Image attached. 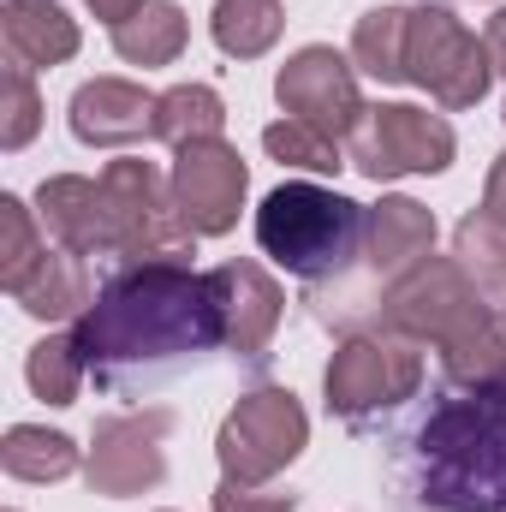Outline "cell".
<instances>
[{
  "label": "cell",
  "mask_w": 506,
  "mask_h": 512,
  "mask_svg": "<svg viewBox=\"0 0 506 512\" xmlns=\"http://www.w3.org/2000/svg\"><path fill=\"white\" fill-rule=\"evenodd\" d=\"M72 340L90 364H131V358L221 346L227 322L209 274H191L179 262H143L84 310Z\"/></svg>",
  "instance_id": "6da1fadb"
},
{
  "label": "cell",
  "mask_w": 506,
  "mask_h": 512,
  "mask_svg": "<svg viewBox=\"0 0 506 512\" xmlns=\"http://www.w3.org/2000/svg\"><path fill=\"white\" fill-rule=\"evenodd\" d=\"M429 483L447 512H506V393H471L423 429Z\"/></svg>",
  "instance_id": "7a4b0ae2"
},
{
  "label": "cell",
  "mask_w": 506,
  "mask_h": 512,
  "mask_svg": "<svg viewBox=\"0 0 506 512\" xmlns=\"http://www.w3.org/2000/svg\"><path fill=\"white\" fill-rule=\"evenodd\" d=\"M364 209L322 185H280L256 209V239L286 274H328L358 245Z\"/></svg>",
  "instance_id": "3957f363"
},
{
  "label": "cell",
  "mask_w": 506,
  "mask_h": 512,
  "mask_svg": "<svg viewBox=\"0 0 506 512\" xmlns=\"http://www.w3.org/2000/svg\"><path fill=\"white\" fill-rule=\"evenodd\" d=\"M102 197H108V215H114V251L137 256V262H185L197 233L191 221L179 215V203L167 197L161 173L149 161H108L102 173Z\"/></svg>",
  "instance_id": "277c9868"
},
{
  "label": "cell",
  "mask_w": 506,
  "mask_h": 512,
  "mask_svg": "<svg viewBox=\"0 0 506 512\" xmlns=\"http://www.w3.org/2000/svg\"><path fill=\"white\" fill-rule=\"evenodd\" d=\"M304 435H310V423H304L298 399H292L286 387H256V393H245V399L227 411L215 453H221V465H227L233 483H262V477H274L286 459L304 453Z\"/></svg>",
  "instance_id": "5b68a950"
},
{
  "label": "cell",
  "mask_w": 506,
  "mask_h": 512,
  "mask_svg": "<svg viewBox=\"0 0 506 512\" xmlns=\"http://www.w3.org/2000/svg\"><path fill=\"white\" fill-rule=\"evenodd\" d=\"M387 322L405 328V334H417V340L459 346L465 334L489 328V310H483V286H471L459 262L423 256L411 274H399V286L387 298Z\"/></svg>",
  "instance_id": "8992f818"
},
{
  "label": "cell",
  "mask_w": 506,
  "mask_h": 512,
  "mask_svg": "<svg viewBox=\"0 0 506 512\" xmlns=\"http://www.w3.org/2000/svg\"><path fill=\"white\" fill-rule=\"evenodd\" d=\"M489 48L453 18V12H411L405 36V78H417L441 108H471L489 90Z\"/></svg>",
  "instance_id": "52a82bcc"
},
{
  "label": "cell",
  "mask_w": 506,
  "mask_h": 512,
  "mask_svg": "<svg viewBox=\"0 0 506 512\" xmlns=\"http://www.w3.org/2000/svg\"><path fill=\"white\" fill-rule=\"evenodd\" d=\"M352 161L370 179H399V173H441L453 161V126L441 114L387 102L364 108V120L352 131Z\"/></svg>",
  "instance_id": "ba28073f"
},
{
  "label": "cell",
  "mask_w": 506,
  "mask_h": 512,
  "mask_svg": "<svg viewBox=\"0 0 506 512\" xmlns=\"http://www.w3.org/2000/svg\"><path fill=\"white\" fill-rule=\"evenodd\" d=\"M274 96H280V108H286V120H304V126H316L322 137H352L358 120H364V102H358V78H352V66L334 54V48H304V54H292L286 66H280V78H274Z\"/></svg>",
  "instance_id": "9c48e42d"
},
{
  "label": "cell",
  "mask_w": 506,
  "mask_h": 512,
  "mask_svg": "<svg viewBox=\"0 0 506 512\" xmlns=\"http://www.w3.org/2000/svg\"><path fill=\"white\" fill-rule=\"evenodd\" d=\"M245 185H251V173H245L239 149H227L221 137L179 149L173 203L191 221V233H227L239 221V209H245Z\"/></svg>",
  "instance_id": "30bf717a"
},
{
  "label": "cell",
  "mask_w": 506,
  "mask_h": 512,
  "mask_svg": "<svg viewBox=\"0 0 506 512\" xmlns=\"http://www.w3.org/2000/svg\"><path fill=\"white\" fill-rule=\"evenodd\" d=\"M173 417L167 411H143V417H108L96 429V447H90V489L96 495H143L161 483L167 459H161V441H167Z\"/></svg>",
  "instance_id": "8fae6325"
},
{
  "label": "cell",
  "mask_w": 506,
  "mask_h": 512,
  "mask_svg": "<svg viewBox=\"0 0 506 512\" xmlns=\"http://www.w3.org/2000/svg\"><path fill=\"white\" fill-rule=\"evenodd\" d=\"M423 376L417 352L405 346H387V340H346L328 364V405L358 417V411H376V405H399Z\"/></svg>",
  "instance_id": "7c38bea8"
},
{
  "label": "cell",
  "mask_w": 506,
  "mask_h": 512,
  "mask_svg": "<svg viewBox=\"0 0 506 512\" xmlns=\"http://www.w3.org/2000/svg\"><path fill=\"white\" fill-rule=\"evenodd\" d=\"M36 209H42V227L78 256L114 251V215H108V197H102V179H42L36 191Z\"/></svg>",
  "instance_id": "4fadbf2b"
},
{
  "label": "cell",
  "mask_w": 506,
  "mask_h": 512,
  "mask_svg": "<svg viewBox=\"0 0 506 512\" xmlns=\"http://www.w3.org/2000/svg\"><path fill=\"white\" fill-rule=\"evenodd\" d=\"M72 131H78V143H96V149L131 143V137L155 131V96L126 78H96L72 96Z\"/></svg>",
  "instance_id": "5bb4252c"
},
{
  "label": "cell",
  "mask_w": 506,
  "mask_h": 512,
  "mask_svg": "<svg viewBox=\"0 0 506 512\" xmlns=\"http://www.w3.org/2000/svg\"><path fill=\"white\" fill-rule=\"evenodd\" d=\"M215 280V298H221V322H227V340L239 352H256L274 322H280V286L256 268V262H227L209 274Z\"/></svg>",
  "instance_id": "9a60e30c"
},
{
  "label": "cell",
  "mask_w": 506,
  "mask_h": 512,
  "mask_svg": "<svg viewBox=\"0 0 506 512\" xmlns=\"http://www.w3.org/2000/svg\"><path fill=\"white\" fill-rule=\"evenodd\" d=\"M364 239H370V268L376 274H411L435 245V215L411 197H387L381 209H370Z\"/></svg>",
  "instance_id": "2e32d148"
},
{
  "label": "cell",
  "mask_w": 506,
  "mask_h": 512,
  "mask_svg": "<svg viewBox=\"0 0 506 512\" xmlns=\"http://www.w3.org/2000/svg\"><path fill=\"white\" fill-rule=\"evenodd\" d=\"M6 48L18 66H60L78 54V24L54 0H6Z\"/></svg>",
  "instance_id": "e0dca14e"
},
{
  "label": "cell",
  "mask_w": 506,
  "mask_h": 512,
  "mask_svg": "<svg viewBox=\"0 0 506 512\" xmlns=\"http://www.w3.org/2000/svg\"><path fill=\"white\" fill-rule=\"evenodd\" d=\"M30 316H42V322H60V316H78L84 304H96L90 298V274H84V256L78 251H42V262L24 274V286L12 292Z\"/></svg>",
  "instance_id": "ac0fdd59"
},
{
  "label": "cell",
  "mask_w": 506,
  "mask_h": 512,
  "mask_svg": "<svg viewBox=\"0 0 506 512\" xmlns=\"http://www.w3.org/2000/svg\"><path fill=\"white\" fill-rule=\"evenodd\" d=\"M221 126H227L221 96H215L209 84H179V90L155 96V131H149V137H161V143H173V149H191V143L221 137Z\"/></svg>",
  "instance_id": "d6986e66"
},
{
  "label": "cell",
  "mask_w": 506,
  "mask_h": 512,
  "mask_svg": "<svg viewBox=\"0 0 506 512\" xmlns=\"http://www.w3.org/2000/svg\"><path fill=\"white\" fill-rule=\"evenodd\" d=\"M0 465H6V477H18V483H60V477L78 471V447H72L60 429L18 423V429H6V441H0Z\"/></svg>",
  "instance_id": "ffe728a7"
},
{
  "label": "cell",
  "mask_w": 506,
  "mask_h": 512,
  "mask_svg": "<svg viewBox=\"0 0 506 512\" xmlns=\"http://www.w3.org/2000/svg\"><path fill=\"white\" fill-rule=\"evenodd\" d=\"M114 48L131 66H167L185 48V12L173 0H149L143 12H131L126 24H114Z\"/></svg>",
  "instance_id": "44dd1931"
},
{
  "label": "cell",
  "mask_w": 506,
  "mask_h": 512,
  "mask_svg": "<svg viewBox=\"0 0 506 512\" xmlns=\"http://www.w3.org/2000/svg\"><path fill=\"white\" fill-rule=\"evenodd\" d=\"M405 36H411V12L405 6H376L352 36V60L370 78L393 84V78H405Z\"/></svg>",
  "instance_id": "7402d4cb"
},
{
  "label": "cell",
  "mask_w": 506,
  "mask_h": 512,
  "mask_svg": "<svg viewBox=\"0 0 506 512\" xmlns=\"http://www.w3.org/2000/svg\"><path fill=\"white\" fill-rule=\"evenodd\" d=\"M280 36V0H221L215 6V42L239 60H256Z\"/></svg>",
  "instance_id": "603a6c76"
},
{
  "label": "cell",
  "mask_w": 506,
  "mask_h": 512,
  "mask_svg": "<svg viewBox=\"0 0 506 512\" xmlns=\"http://www.w3.org/2000/svg\"><path fill=\"white\" fill-rule=\"evenodd\" d=\"M84 352H78V340L72 334H60V340H42V346H30V364H24V376L36 387V399H48V405H72L78 399V382H84Z\"/></svg>",
  "instance_id": "cb8c5ba5"
},
{
  "label": "cell",
  "mask_w": 506,
  "mask_h": 512,
  "mask_svg": "<svg viewBox=\"0 0 506 512\" xmlns=\"http://www.w3.org/2000/svg\"><path fill=\"white\" fill-rule=\"evenodd\" d=\"M459 268L477 274L483 292H506V227L489 215H471L459 227Z\"/></svg>",
  "instance_id": "d4e9b609"
},
{
  "label": "cell",
  "mask_w": 506,
  "mask_h": 512,
  "mask_svg": "<svg viewBox=\"0 0 506 512\" xmlns=\"http://www.w3.org/2000/svg\"><path fill=\"white\" fill-rule=\"evenodd\" d=\"M0 233H6V251H0V286L6 292H18L24 286V274L42 262V239H36V227H30V209L18 203V197H0Z\"/></svg>",
  "instance_id": "484cf974"
},
{
  "label": "cell",
  "mask_w": 506,
  "mask_h": 512,
  "mask_svg": "<svg viewBox=\"0 0 506 512\" xmlns=\"http://www.w3.org/2000/svg\"><path fill=\"white\" fill-rule=\"evenodd\" d=\"M262 143H268V155H280V161H292V167H310V173H334V167H340V143L322 137L316 126H304V120L268 126Z\"/></svg>",
  "instance_id": "4316f807"
},
{
  "label": "cell",
  "mask_w": 506,
  "mask_h": 512,
  "mask_svg": "<svg viewBox=\"0 0 506 512\" xmlns=\"http://www.w3.org/2000/svg\"><path fill=\"white\" fill-rule=\"evenodd\" d=\"M0 96H6V120H0V143L6 149H24L30 137H36V126H42V102H36V84H30V66H6L0 72Z\"/></svg>",
  "instance_id": "83f0119b"
},
{
  "label": "cell",
  "mask_w": 506,
  "mask_h": 512,
  "mask_svg": "<svg viewBox=\"0 0 506 512\" xmlns=\"http://www.w3.org/2000/svg\"><path fill=\"white\" fill-rule=\"evenodd\" d=\"M298 495L292 489H256V483H221L215 489V512H292Z\"/></svg>",
  "instance_id": "f1b7e54d"
},
{
  "label": "cell",
  "mask_w": 506,
  "mask_h": 512,
  "mask_svg": "<svg viewBox=\"0 0 506 512\" xmlns=\"http://www.w3.org/2000/svg\"><path fill=\"white\" fill-rule=\"evenodd\" d=\"M483 215L506 227V155L495 161V173H489V191H483Z\"/></svg>",
  "instance_id": "f546056e"
},
{
  "label": "cell",
  "mask_w": 506,
  "mask_h": 512,
  "mask_svg": "<svg viewBox=\"0 0 506 512\" xmlns=\"http://www.w3.org/2000/svg\"><path fill=\"white\" fill-rule=\"evenodd\" d=\"M483 48H489L495 72H506V12H495V18H489V36H483Z\"/></svg>",
  "instance_id": "4dcf8cb0"
},
{
  "label": "cell",
  "mask_w": 506,
  "mask_h": 512,
  "mask_svg": "<svg viewBox=\"0 0 506 512\" xmlns=\"http://www.w3.org/2000/svg\"><path fill=\"white\" fill-rule=\"evenodd\" d=\"M96 6V18H108V24H126L131 12H143L149 0H90Z\"/></svg>",
  "instance_id": "1f68e13d"
}]
</instances>
